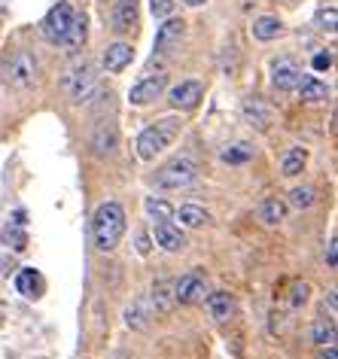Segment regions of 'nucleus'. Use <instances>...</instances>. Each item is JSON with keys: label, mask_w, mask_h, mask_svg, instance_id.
Listing matches in <instances>:
<instances>
[{"label": "nucleus", "mask_w": 338, "mask_h": 359, "mask_svg": "<svg viewBox=\"0 0 338 359\" xmlns=\"http://www.w3.org/2000/svg\"><path fill=\"white\" fill-rule=\"evenodd\" d=\"M126 208L119 201H104L101 208L95 210V219H92V238H95V247L110 253V250L119 247L122 235H126Z\"/></svg>", "instance_id": "nucleus-1"}, {"label": "nucleus", "mask_w": 338, "mask_h": 359, "mask_svg": "<svg viewBox=\"0 0 338 359\" xmlns=\"http://www.w3.org/2000/svg\"><path fill=\"white\" fill-rule=\"evenodd\" d=\"M180 134V119H158L156 125L140 131L137 137V156L144 161H153L158 152H165L174 143V137Z\"/></svg>", "instance_id": "nucleus-2"}, {"label": "nucleus", "mask_w": 338, "mask_h": 359, "mask_svg": "<svg viewBox=\"0 0 338 359\" xmlns=\"http://www.w3.org/2000/svg\"><path fill=\"white\" fill-rule=\"evenodd\" d=\"M4 79L13 88H19V92L34 86V79H37V61H34V55L28 49L6 52L4 55Z\"/></svg>", "instance_id": "nucleus-3"}, {"label": "nucleus", "mask_w": 338, "mask_h": 359, "mask_svg": "<svg viewBox=\"0 0 338 359\" xmlns=\"http://www.w3.org/2000/svg\"><path fill=\"white\" fill-rule=\"evenodd\" d=\"M195 177H198V165L183 156V158L168 161V165L153 177V183L158 189H186L189 183H195Z\"/></svg>", "instance_id": "nucleus-4"}, {"label": "nucleus", "mask_w": 338, "mask_h": 359, "mask_svg": "<svg viewBox=\"0 0 338 359\" xmlns=\"http://www.w3.org/2000/svg\"><path fill=\"white\" fill-rule=\"evenodd\" d=\"M70 19H74V6L67 4V0H61V4H55L52 10L46 13V19H43V37H46L49 43H61L65 40V34L70 28Z\"/></svg>", "instance_id": "nucleus-5"}, {"label": "nucleus", "mask_w": 338, "mask_h": 359, "mask_svg": "<svg viewBox=\"0 0 338 359\" xmlns=\"http://www.w3.org/2000/svg\"><path fill=\"white\" fill-rule=\"evenodd\" d=\"M204 97V83L198 79H183V83H177L171 92H168V104L174 107V110H195V107L201 104Z\"/></svg>", "instance_id": "nucleus-6"}, {"label": "nucleus", "mask_w": 338, "mask_h": 359, "mask_svg": "<svg viewBox=\"0 0 338 359\" xmlns=\"http://www.w3.org/2000/svg\"><path fill=\"white\" fill-rule=\"evenodd\" d=\"M165 86H168V76H165V74L144 76V79H140L137 86H131V92H128V101L135 104V107H147V104H153L156 97H162Z\"/></svg>", "instance_id": "nucleus-7"}, {"label": "nucleus", "mask_w": 338, "mask_h": 359, "mask_svg": "<svg viewBox=\"0 0 338 359\" xmlns=\"http://www.w3.org/2000/svg\"><path fill=\"white\" fill-rule=\"evenodd\" d=\"M183 34H186V22L177 19V15H168V19L158 25V31H156V43H153L156 55H162V52H171L174 46H180Z\"/></svg>", "instance_id": "nucleus-8"}, {"label": "nucleus", "mask_w": 338, "mask_h": 359, "mask_svg": "<svg viewBox=\"0 0 338 359\" xmlns=\"http://www.w3.org/2000/svg\"><path fill=\"white\" fill-rule=\"evenodd\" d=\"M95 79H97L95 65L83 61L79 67H74V70H70V74L65 76V83H67V88H70V97H74V101H86L88 92L95 88Z\"/></svg>", "instance_id": "nucleus-9"}, {"label": "nucleus", "mask_w": 338, "mask_h": 359, "mask_svg": "<svg viewBox=\"0 0 338 359\" xmlns=\"http://www.w3.org/2000/svg\"><path fill=\"white\" fill-rule=\"evenodd\" d=\"M204 277L201 274H195V271H189V274H183L180 280H174V302L177 304H198V302H204Z\"/></svg>", "instance_id": "nucleus-10"}, {"label": "nucleus", "mask_w": 338, "mask_h": 359, "mask_svg": "<svg viewBox=\"0 0 338 359\" xmlns=\"http://www.w3.org/2000/svg\"><path fill=\"white\" fill-rule=\"evenodd\" d=\"M299 79H302V70L292 58H278L271 65V86L278 92H296Z\"/></svg>", "instance_id": "nucleus-11"}, {"label": "nucleus", "mask_w": 338, "mask_h": 359, "mask_svg": "<svg viewBox=\"0 0 338 359\" xmlns=\"http://www.w3.org/2000/svg\"><path fill=\"white\" fill-rule=\"evenodd\" d=\"M241 113H244V122L253 125L256 131H269L271 122H274L271 104H265L262 97H247V101L241 104Z\"/></svg>", "instance_id": "nucleus-12"}, {"label": "nucleus", "mask_w": 338, "mask_h": 359, "mask_svg": "<svg viewBox=\"0 0 338 359\" xmlns=\"http://www.w3.org/2000/svg\"><path fill=\"white\" fill-rule=\"evenodd\" d=\"M153 241L165 250V253H180V250L186 247L183 231L177 229L174 222H153Z\"/></svg>", "instance_id": "nucleus-13"}, {"label": "nucleus", "mask_w": 338, "mask_h": 359, "mask_svg": "<svg viewBox=\"0 0 338 359\" xmlns=\"http://www.w3.org/2000/svg\"><path fill=\"white\" fill-rule=\"evenodd\" d=\"M135 61V46L131 43H113L104 49V70L107 74H122Z\"/></svg>", "instance_id": "nucleus-14"}, {"label": "nucleus", "mask_w": 338, "mask_h": 359, "mask_svg": "<svg viewBox=\"0 0 338 359\" xmlns=\"http://www.w3.org/2000/svg\"><path fill=\"white\" fill-rule=\"evenodd\" d=\"M137 22H140L137 0H116V10H113V31L128 34V31L137 28Z\"/></svg>", "instance_id": "nucleus-15"}, {"label": "nucleus", "mask_w": 338, "mask_h": 359, "mask_svg": "<svg viewBox=\"0 0 338 359\" xmlns=\"http://www.w3.org/2000/svg\"><path fill=\"white\" fill-rule=\"evenodd\" d=\"M86 37H88V19L83 13H74V19H70V28H67V34H65V40H61V46H65V52H79L86 46Z\"/></svg>", "instance_id": "nucleus-16"}, {"label": "nucleus", "mask_w": 338, "mask_h": 359, "mask_svg": "<svg viewBox=\"0 0 338 359\" xmlns=\"http://www.w3.org/2000/svg\"><path fill=\"white\" fill-rule=\"evenodd\" d=\"M204 304H208V311H210V317L213 320H229L235 313V299H232V292H226V290H213L208 299H204Z\"/></svg>", "instance_id": "nucleus-17"}, {"label": "nucleus", "mask_w": 338, "mask_h": 359, "mask_svg": "<svg viewBox=\"0 0 338 359\" xmlns=\"http://www.w3.org/2000/svg\"><path fill=\"white\" fill-rule=\"evenodd\" d=\"M174 280H156L153 292H149V308L156 313H168L174 308Z\"/></svg>", "instance_id": "nucleus-18"}, {"label": "nucleus", "mask_w": 338, "mask_h": 359, "mask_svg": "<svg viewBox=\"0 0 338 359\" xmlns=\"http://www.w3.org/2000/svg\"><path fill=\"white\" fill-rule=\"evenodd\" d=\"M153 308H149V302L144 299H137V302H131L128 308H126V326L128 329H135V332H144L149 329V320H153Z\"/></svg>", "instance_id": "nucleus-19"}, {"label": "nucleus", "mask_w": 338, "mask_h": 359, "mask_svg": "<svg viewBox=\"0 0 338 359\" xmlns=\"http://www.w3.org/2000/svg\"><path fill=\"white\" fill-rule=\"evenodd\" d=\"M296 88H299V95H302V101L305 104H320V101H326L329 97V86L320 83L317 76H302Z\"/></svg>", "instance_id": "nucleus-20"}, {"label": "nucleus", "mask_w": 338, "mask_h": 359, "mask_svg": "<svg viewBox=\"0 0 338 359\" xmlns=\"http://www.w3.org/2000/svg\"><path fill=\"white\" fill-rule=\"evenodd\" d=\"M283 31H287V28H283V22L278 19V15H259V19L253 22V37L262 40V43L278 40Z\"/></svg>", "instance_id": "nucleus-21"}, {"label": "nucleus", "mask_w": 338, "mask_h": 359, "mask_svg": "<svg viewBox=\"0 0 338 359\" xmlns=\"http://www.w3.org/2000/svg\"><path fill=\"white\" fill-rule=\"evenodd\" d=\"M15 290H19L25 299H37L43 292V277L34 271V268H25V271H19V277H15Z\"/></svg>", "instance_id": "nucleus-22"}, {"label": "nucleus", "mask_w": 338, "mask_h": 359, "mask_svg": "<svg viewBox=\"0 0 338 359\" xmlns=\"http://www.w3.org/2000/svg\"><path fill=\"white\" fill-rule=\"evenodd\" d=\"M308 165V152L302 149V147H292L283 152V158H280V170H283V177H299L302 170H305Z\"/></svg>", "instance_id": "nucleus-23"}, {"label": "nucleus", "mask_w": 338, "mask_h": 359, "mask_svg": "<svg viewBox=\"0 0 338 359\" xmlns=\"http://www.w3.org/2000/svg\"><path fill=\"white\" fill-rule=\"evenodd\" d=\"M259 219L265 226H280L283 219H287V201L280 198H265L259 204Z\"/></svg>", "instance_id": "nucleus-24"}, {"label": "nucleus", "mask_w": 338, "mask_h": 359, "mask_svg": "<svg viewBox=\"0 0 338 359\" xmlns=\"http://www.w3.org/2000/svg\"><path fill=\"white\" fill-rule=\"evenodd\" d=\"M174 217L180 219V226H186V229H201L204 222L210 219V217H208V210L198 208V204H183L180 210H174Z\"/></svg>", "instance_id": "nucleus-25"}, {"label": "nucleus", "mask_w": 338, "mask_h": 359, "mask_svg": "<svg viewBox=\"0 0 338 359\" xmlns=\"http://www.w3.org/2000/svg\"><path fill=\"white\" fill-rule=\"evenodd\" d=\"M147 213L153 217V222H171V217H174V208L168 204L165 198H156V195H149L147 198Z\"/></svg>", "instance_id": "nucleus-26"}, {"label": "nucleus", "mask_w": 338, "mask_h": 359, "mask_svg": "<svg viewBox=\"0 0 338 359\" xmlns=\"http://www.w3.org/2000/svg\"><path fill=\"white\" fill-rule=\"evenodd\" d=\"M92 147H95L97 156L110 152L113 147H116V128H113V125H101V128H97V134H95V140H92Z\"/></svg>", "instance_id": "nucleus-27"}, {"label": "nucleus", "mask_w": 338, "mask_h": 359, "mask_svg": "<svg viewBox=\"0 0 338 359\" xmlns=\"http://www.w3.org/2000/svg\"><path fill=\"white\" fill-rule=\"evenodd\" d=\"M311 338H314V344H320V347L332 344V341H335V323L332 320L314 323V329H311Z\"/></svg>", "instance_id": "nucleus-28"}, {"label": "nucleus", "mask_w": 338, "mask_h": 359, "mask_svg": "<svg viewBox=\"0 0 338 359\" xmlns=\"http://www.w3.org/2000/svg\"><path fill=\"white\" fill-rule=\"evenodd\" d=\"M250 156H253V149L247 143H235V147L222 149V161H229V165H244Z\"/></svg>", "instance_id": "nucleus-29"}, {"label": "nucleus", "mask_w": 338, "mask_h": 359, "mask_svg": "<svg viewBox=\"0 0 338 359\" xmlns=\"http://www.w3.org/2000/svg\"><path fill=\"white\" fill-rule=\"evenodd\" d=\"M287 204H292L296 210L311 208V204H314V189H308V186H296V189L290 192V201Z\"/></svg>", "instance_id": "nucleus-30"}, {"label": "nucleus", "mask_w": 338, "mask_h": 359, "mask_svg": "<svg viewBox=\"0 0 338 359\" xmlns=\"http://www.w3.org/2000/svg\"><path fill=\"white\" fill-rule=\"evenodd\" d=\"M4 241H6V247H13V250H25V244H28V235H25L22 229H10V226H6L4 229Z\"/></svg>", "instance_id": "nucleus-31"}, {"label": "nucleus", "mask_w": 338, "mask_h": 359, "mask_svg": "<svg viewBox=\"0 0 338 359\" xmlns=\"http://www.w3.org/2000/svg\"><path fill=\"white\" fill-rule=\"evenodd\" d=\"M149 13H153L156 19H168V15L174 13V0H149Z\"/></svg>", "instance_id": "nucleus-32"}, {"label": "nucleus", "mask_w": 338, "mask_h": 359, "mask_svg": "<svg viewBox=\"0 0 338 359\" xmlns=\"http://www.w3.org/2000/svg\"><path fill=\"white\" fill-rule=\"evenodd\" d=\"M308 292H311L308 283H292V295H290V304H292V308H302V304L308 302Z\"/></svg>", "instance_id": "nucleus-33"}, {"label": "nucleus", "mask_w": 338, "mask_h": 359, "mask_svg": "<svg viewBox=\"0 0 338 359\" xmlns=\"http://www.w3.org/2000/svg\"><path fill=\"white\" fill-rule=\"evenodd\" d=\"M317 28L335 31V6H329V10H320L317 13Z\"/></svg>", "instance_id": "nucleus-34"}, {"label": "nucleus", "mask_w": 338, "mask_h": 359, "mask_svg": "<svg viewBox=\"0 0 338 359\" xmlns=\"http://www.w3.org/2000/svg\"><path fill=\"white\" fill-rule=\"evenodd\" d=\"M326 265L329 268L338 265V241L335 238H329V244H326Z\"/></svg>", "instance_id": "nucleus-35"}, {"label": "nucleus", "mask_w": 338, "mask_h": 359, "mask_svg": "<svg viewBox=\"0 0 338 359\" xmlns=\"http://www.w3.org/2000/svg\"><path fill=\"white\" fill-rule=\"evenodd\" d=\"M311 65H314V70H326V67H332V55L329 52H317Z\"/></svg>", "instance_id": "nucleus-36"}, {"label": "nucleus", "mask_w": 338, "mask_h": 359, "mask_svg": "<svg viewBox=\"0 0 338 359\" xmlns=\"http://www.w3.org/2000/svg\"><path fill=\"white\" fill-rule=\"evenodd\" d=\"M280 317H283L280 311H271V326H269V329H271V335H278V332L283 329V320H280Z\"/></svg>", "instance_id": "nucleus-37"}, {"label": "nucleus", "mask_w": 338, "mask_h": 359, "mask_svg": "<svg viewBox=\"0 0 338 359\" xmlns=\"http://www.w3.org/2000/svg\"><path fill=\"white\" fill-rule=\"evenodd\" d=\"M326 304H329V311L335 313V308H338V299H335V290H329L326 292Z\"/></svg>", "instance_id": "nucleus-38"}, {"label": "nucleus", "mask_w": 338, "mask_h": 359, "mask_svg": "<svg viewBox=\"0 0 338 359\" xmlns=\"http://www.w3.org/2000/svg\"><path fill=\"white\" fill-rule=\"evenodd\" d=\"M137 250H140L144 256L149 253V241H147V235H140V238H137Z\"/></svg>", "instance_id": "nucleus-39"}, {"label": "nucleus", "mask_w": 338, "mask_h": 359, "mask_svg": "<svg viewBox=\"0 0 338 359\" xmlns=\"http://www.w3.org/2000/svg\"><path fill=\"white\" fill-rule=\"evenodd\" d=\"M320 359H338V356H335V347H332V344H326V350L320 353Z\"/></svg>", "instance_id": "nucleus-40"}, {"label": "nucleus", "mask_w": 338, "mask_h": 359, "mask_svg": "<svg viewBox=\"0 0 338 359\" xmlns=\"http://www.w3.org/2000/svg\"><path fill=\"white\" fill-rule=\"evenodd\" d=\"M10 13V0H0V15Z\"/></svg>", "instance_id": "nucleus-41"}, {"label": "nucleus", "mask_w": 338, "mask_h": 359, "mask_svg": "<svg viewBox=\"0 0 338 359\" xmlns=\"http://www.w3.org/2000/svg\"><path fill=\"white\" fill-rule=\"evenodd\" d=\"M183 4H186V6H201L204 0H183Z\"/></svg>", "instance_id": "nucleus-42"}]
</instances>
